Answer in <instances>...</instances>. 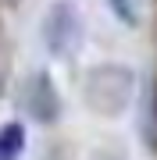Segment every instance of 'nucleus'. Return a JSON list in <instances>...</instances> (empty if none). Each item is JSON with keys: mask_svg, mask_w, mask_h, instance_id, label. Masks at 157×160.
<instances>
[{"mask_svg": "<svg viewBox=\"0 0 157 160\" xmlns=\"http://www.w3.org/2000/svg\"><path fill=\"white\" fill-rule=\"evenodd\" d=\"M22 103L29 110V118L39 121V125H54L61 118V92H57V86H54V78L47 71L29 75V82L22 89Z\"/></svg>", "mask_w": 157, "mask_h": 160, "instance_id": "nucleus-3", "label": "nucleus"}, {"mask_svg": "<svg viewBox=\"0 0 157 160\" xmlns=\"http://www.w3.org/2000/svg\"><path fill=\"white\" fill-rule=\"evenodd\" d=\"M82 39H86V25H82V14L71 0H54L43 14V43L57 61H68L82 50Z\"/></svg>", "mask_w": 157, "mask_h": 160, "instance_id": "nucleus-2", "label": "nucleus"}, {"mask_svg": "<svg viewBox=\"0 0 157 160\" xmlns=\"http://www.w3.org/2000/svg\"><path fill=\"white\" fill-rule=\"evenodd\" d=\"M86 107L100 118H118L128 110V103L136 96V75L128 64H97L86 75V86H82Z\"/></svg>", "mask_w": 157, "mask_h": 160, "instance_id": "nucleus-1", "label": "nucleus"}, {"mask_svg": "<svg viewBox=\"0 0 157 160\" xmlns=\"http://www.w3.org/2000/svg\"><path fill=\"white\" fill-rule=\"evenodd\" d=\"M107 4H111V11L118 14V22H122V25H132V29L139 25V18H136V4H132V0H107Z\"/></svg>", "mask_w": 157, "mask_h": 160, "instance_id": "nucleus-5", "label": "nucleus"}, {"mask_svg": "<svg viewBox=\"0 0 157 160\" xmlns=\"http://www.w3.org/2000/svg\"><path fill=\"white\" fill-rule=\"evenodd\" d=\"M22 153H25V125L22 121L0 125V160H18Z\"/></svg>", "mask_w": 157, "mask_h": 160, "instance_id": "nucleus-4", "label": "nucleus"}]
</instances>
